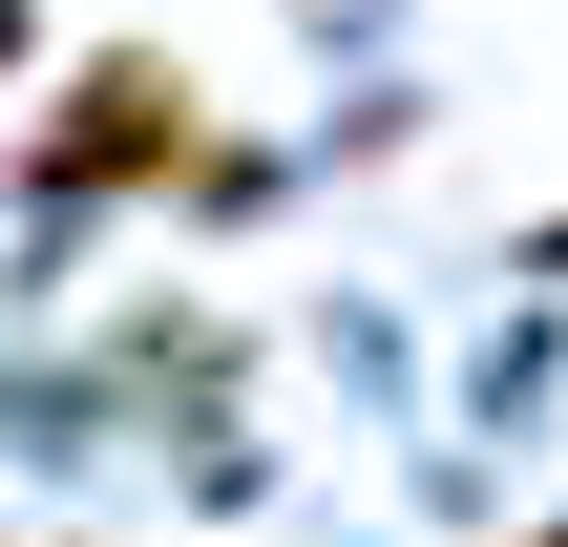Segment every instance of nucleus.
<instances>
[{
    "instance_id": "f257e3e1",
    "label": "nucleus",
    "mask_w": 568,
    "mask_h": 547,
    "mask_svg": "<svg viewBox=\"0 0 568 547\" xmlns=\"http://www.w3.org/2000/svg\"><path fill=\"white\" fill-rule=\"evenodd\" d=\"M190 63L169 42H105V63H63V105L21 126V190L42 211H126V190H190Z\"/></svg>"
},
{
    "instance_id": "f03ea898",
    "label": "nucleus",
    "mask_w": 568,
    "mask_h": 547,
    "mask_svg": "<svg viewBox=\"0 0 568 547\" xmlns=\"http://www.w3.org/2000/svg\"><path fill=\"white\" fill-rule=\"evenodd\" d=\"M21 63H42V0H0V84H21Z\"/></svg>"
}]
</instances>
